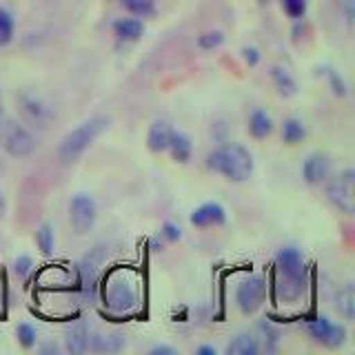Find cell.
I'll return each instance as SVG.
<instances>
[{"label":"cell","instance_id":"32","mask_svg":"<svg viewBox=\"0 0 355 355\" xmlns=\"http://www.w3.org/2000/svg\"><path fill=\"white\" fill-rule=\"evenodd\" d=\"M331 87H333V92H336L338 96H344V94H347V87H344L342 78L336 76V73H331Z\"/></svg>","mask_w":355,"mask_h":355},{"label":"cell","instance_id":"13","mask_svg":"<svg viewBox=\"0 0 355 355\" xmlns=\"http://www.w3.org/2000/svg\"><path fill=\"white\" fill-rule=\"evenodd\" d=\"M171 127L166 125V122L158 120L153 122V125L149 127V133H147V147L149 151L153 153H162L169 149V140H171Z\"/></svg>","mask_w":355,"mask_h":355},{"label":"cell","instance_id":"30","mask_svg":"<svg viewBox=\"0 0 355 355\" xmlns=\"http://www.w3.org/2000/svg\"><path fill=\"white\" fill-rule=\"evenodd\" d=\"M14 271L18 277H27L33 271V260L29 258V255H18L16 262H14Z\"/></svg>","mask_w":355,"mask_h":355},{"label":"cell","instance_id":"9","mask_svg":"<svg viewBox=\"0 0 355 355\" xmlns=\"http://www.w3.org/2000/svg\"><path fill=\"white\" fill-rule=\"evenodd\" d=\"M69 222L78 236H83L96 222V202L92 196H76L69 205Z\"/></svg>","mask_w":355,"mask_h":355},{"label":"cell","instance_id":"17","mask_svg":"<svg viewBox=\"0 0 355 355\" xmlns=\"http://www.w3.org/2000/svg\"><path fill=\"white\" fill-rule=\"evenodd\" d=\"M89 349V329L85 322H78L67 331V351L69 353H83Z\"/></svg>","mask_w":355,"mask_h":355},{"label":"cell","instance_id":"33","mask_svg":"<svg viewBox=\"0 0 355 355\" xmlns=\"http://www.w3.org/2000/svg\"><path fill=\"white\" fill-rule=\"evenodd\" d=\"M242 58H244V62L247 64H258V60H260V53L255 51V49H242Z\"/></svg>","mask_w":355,"mask_h":355},{"label":"cell","instance_id":"10","mask_svg":"<svg viewBox=\"0 0 355 355\" xmlns=\"http://www.w3.org/2000/svg\"><path fill=\"white\" fill-rule=\"evenodd\" d=\"M103 260H105V249L96 247V249L89 251L80 262V284H83V291L87 297L96 295L98 273H100V264H103Z\"/></svg>","mask_w":355,"mask_h":355},{"label":"cell","instance_id":"19","mask_svg":"<svg viewBox=\"0 0 355 355\" xmlns=\"http://www.w3.org/2000/svg\"><path fill=\"white\" fill-rule=\"evenodd\" d=\"M271 78H273V83L277 87V92H280V96H284V98L295 96L297 85L293 80V76L288 73L284 67H273V69H271Z\"/></svg>","mask_w":355,"mask_h":355},{"label":"cell","instance_id":"21","mask_svg":"<svg viewBox=\"0 0 355 355\" xmlns=\"http://www.w3.org/2000/svg\"><path fill=\"white\" fill-rule=\"evenodd\" d=\"M258 351H260L258 340H255L253 336H247V333L238 336L233 342H229V347H227L229 355H255Z\"/></svg>","mask_w":355,"mask_h":355},{"label":"cell","instance_id":"23","mask_svg":"<svg viewBox=\"0 0 355 355\" xmlns=\"http://www.w3.org/2000/svg\"><path fill=\"white\" fill-rule=\"evenodd\" d=\"M304 136H306V129H304V125L297 118H286L284 120V125H282V138H284L286 144H297Z\"/></svg>","mask_w":355,"mask_h":355},{"label":"cell","instance_id":"25","mask_svg":"<svg viewBox=\"0 0 355 355\" xmlns=\"http://www.w3.org/2000/svg\"><path fill=\"white\" fill-rule=\"evenodd\" d=\"M36 244L42 255L53 253V229H51V225H47V222L36 229Z\"/></svg>","mask_w":355,"mask_h":355},{"label":"cell","instance_id":"29","mask_svg":"<svg viewBox=\"0 0 355 355\" xmlns=\"http://www.w3.org/2000/svg\"><path fill=\"white\" fill-rule=\"evenodd\" d=\"M282 7L291 18H302L306 14V0H282Z\"/></svg>","mask_w":355,"mask_h":355},{"label":"cell","instance_id":"1","mask_svg":"<svg viewBox=\"0 0 355 355\" xmlns=\"http://www.w3.org/2000/svg\"><path fill=\"white\" fill-rule=\"evenodd\" d=\"M100 295L109 313L129 315L140 306V275L129 266H116L105 275Z\"/></svg>","mask_w":355,"mask_h":355},{"label":"cell","instance_id":"3","mask_svg":"<svg viewBox=\"0 0 355 355\" xmlns=\"http://www.w3.org/2000/svg\"><path fill=\"white\" fill-rule=\"evenodd\" d=\"M207 166L231 182H244L253 173V155L244 144L229 142L207 155Z\"/></svg>","mask_w":355,"mask_h":355},{"label":"cell","instance_id":"12","mask_svg":"<svg viewBox=\"0 0 355 355\" xmlns=\"http://www.w3.org/2000/svg\"><path fill=\"white\" fill-rule=\"evenodd\" d=\"M331 175V160L327 153H311L302 162V178L306 184H322L327 182Z\"/></svg>","mask_w":355,"mask_h":355},{"label":"cell","instance_id":"26","mask_svg":"<svg viewBox=\"0 0 355 355\" xmlns=\"http://www.w3.org/2000/svg\"><path fill=\"white\" fill-rule=\"evenodd\" d=\"M14 18H11V14L7 9L0 7V47H5V44L11 42V38H14Z\"/></svg>","mask_w":355,"mask_h":355},{"label":"cell","instance_id":"18","mask_svg":"<svg viewBox=\"0 0 355 355\" xmlns=\"http://www.w3.org/2000/svg\"><path fill=\"white\" fill-rule=\"evenodd\" d=\"M125 347V338L120 333H109V336H94L89 338V349L92 351H107V353H116Z\"/></svg>","mask_w":355,"mask_h":355},{"label":"cell","instance_id":"22","mask_svg":"<svg viewBox=\"0 0 355 355\" xmlns=\"http://www.w3.org/2000/svg\"><path fill=\"white\" fill-rule=\"evenodd\" d=\"M336 309L340 311V313L344 318H353L355 315V295H353V286L347 284L342 288V291H338L336 295Z\"/></svg>","mask_w":355,"mask_h":355},{"label":"cell","instance_id":"5","mask_svg":"<svg viewBox=\"0 0 355 355\" xmlns=\"http://www.w3.org/2000/svg\"><path fill=\"white\" fill-rule=\"evenodd\" d=\"M0 149L11 158H29L36 151V138L22 122L5 118L0 122Z\"/></svg>","mask_w":355,"mask_h":355},{"label":"cell","instance_id":"36","mask_svg":"<svg viewBox=\"0 0 355 355\" xmlns=\"http://www.w3.org/2000/svg\"><path fill=\"white\" fill-rule=\"evenodd\" d=\"M0 171H3V158H0Z\"/></svg>","mask_w":355,"mask_h":355},{"label":"cell","instance_id":"31","mask_svg":"<svg viewBox=\"0 0 355 355\" xmlns=\"http://www.w3.org/2000/svg\"><path fill=\"white\" fill-rule=\"evenodd\" d=\"M162 236L169 242H178L182 238V229L175 225V222H164L162 225Z\"/></svg>","mask_w":355,"mask_h":355},{"label":"cell","instance_id":"24","mask_svg":"<svg viewBox=\"0 0 355 355\" xmlns=\"http://www.w3.org/2000/svg\"><path fill=\"white\" fill-rule=\"evenodd\" d=\"M122 7H125L129 14L138 16V18H149V16L155 14L153 0H122Z\"/></svg>","mask_w":355,"mask_h":355},{"label":"cell","instance_id":"34","mask_svg":"<svg viewBox=\"0 0 355 355\" xmlns=\"http://www.w3.org/2000/svg\"><path fill=\"white\" fill-rule=\"evenodd\" d=\"M198 355H216V349L214 347H200Z\"/></svg>","mask_w":355,"mask_h":355},{"label":"cell","instance_id":"16","mask_svg":"<svg viewBox=\"0 0 355 355\" xmlns=\"http://www.w3.org/2000/svg\"><path fill=\"white\" fill-rule=\"evenodd\" d=\"M114 31L120 40H127V42H136L140 40L144 25L140 18H120L114 22Z\"/></svg>","mask_w":355,"mask_h":355},{"label":"cell","instance_id":"35","mask_svg":"<svg viewBox=\"0 0 355 355\" xmlns=\"http://www.w3.org/2000/svg\"><path fill=\"white\" fill-rule=\"evenodd\" d=\"M151 353L158 355V353H175V351L171 347H155V349H151Z\"/></svg>","mask_w":355,"mask_h":355},{"label":"cell","instance_id":"14","mask_svg":"<svg viewBox=\"0 0 355 355\" xmlns=\"http://www.w3.org/2000/svg\"><path fill=\"white\" fill-rule=\"evenodd\" d=\"M249 133L253 138H269L273 133V120L264 109H253L249 116Z\"/></svg>","mask_w":355,"mask_h":355},{"label":"cell","instance_id":"20","mask_svg":"<svg viewBox=\"0 0 355 355\" xmlns=\"http://www.w3.org/2000/svg\"><path fill=\"white\" fill-rule=\"evenodd\" d=\"M20 111L25 114L31 122H38V125H42L44 120H47L51 114L47 107H42L36 98H20Z\"/></svg>","mask_w":355,"mask_h":355},{"label":"cell","instance_id":"4","mask_svg":"<svg viewBox=\"0 0 355 355\" xmlns=\"http://www.w3.org/2000/svg\"><path fill=\"white\" fill-rule=\"evenodd\" d=\"M107 127H109V118L107 116H94V118L85 120L83 125H78L76 129H71L62 138L58 155H60L62 160H67V162L76 160L78 155H80Z\"/></svg>","mask_w":355,"mask_h":355},{"label":"cell","instance_id":"2","mask_svg":"<svg viewBox=\"0 0 355 355\" xmlns=\"http://www.w3.org/2000/svg\"><path fill=\"white\" fill-rule=\"evenodd\" d=\"M309 266L304 255L293 247H284L275 255V297L280 304H295L306 291Z\"/></svg>","mask_w":355,"mask_h":355},{"label":"cell","instance_id":"8","mask_svg":"<svg viewBox=\"0 0 355 355\" xmlns=\"http://www.w3.org/2000/svg\"><path fill=\"white\" fill-rule=\"evenodd\" d=\"M306 331L315 342L324 344V347H329V349H338L344 344V340H347V329H344L342 324H336V322H331L324 315H320L315 320H309Z\"/></svg>","mask_w":355,"mask_h":355},{"label":"cell","instance_id":"28","mask_svg":"<svg viewBox=\"0 0 355 355\" xmlns=\"http://www.w3.org/2000/svg\"><path fill=\"white\" fill-rule=\"evenodd\" d=\"M222 40H225V36H222V31H205L198 36V44L202 49H216L222 44Z\"/></svg>","mask_w":355,"mask_h":355},{"label":"cell","instance_id":"15","mask_svg":"<svg viewBox=\"0 0 355 355\" xmlns=\"http://www.w3.org/2000/svg\"><path fill=\"white\" fill-rule=\"evenodd\" d=\"M169 151L173 155L175 162H189L191 160V153H193V147H191V140H189L187 133L182 131H171V140H169Z\"/></svg>","mask_w":355,"mask_h":355},{"label":"cell","instance_id":"11","mask_svg":"<svg viewBox=\"0 0 355 355\" xmlns=\"http://www.w3.org/2000/svg\"><path fill=\"white\" fill-rule=\"evenodd\" d=\"M189 222H191L193 227H200V229L220 227V225H225V222H227V211L220 202H205V205H200L198 209L191 211Z\"/></svg>","mask_w":355,"mask_h":355},{"label":"cell","instance_id":"7","mask_svg":"<svg viewBox=\"0 0 355 355\" xmlns=\"http://www.w3.org/2000/svg\"><path fill=\"white\" fill-rule=\"evenodd\" d=\"M266 297V280L262 275H249L238 284L236 291V302L244 315L255 313Z\"/></svg>","mask_w":355,"mask_h":355},{"label":"cell","instance_id":"27","mask_svg":"<svg viewBox=\"0 0 355 355\" xmlns=\"http://www.w3.org/2000/svg\"><path fill=\"white\" fill-rule=\"evenodd\" d=\"M16 338H18V344L22 349H31L33 344H36V329H33L29 322H20L16 327Z\"/></svg>","mask_w":355,"mask_h":355},{"label":"cell","instance_id":"6","mask_svg":"<svg viewBox=\"0 0 355 355\" xmlns=\"http://www.w3.org/2000/svg\"><path fill=\"white\" fill-rule=\"evenodd\" d=\"M327 198L344 216L355 214V171L344 169L327 182Z\"/></svg>","mask_w":355,"mask_h":355}]
</instances>
